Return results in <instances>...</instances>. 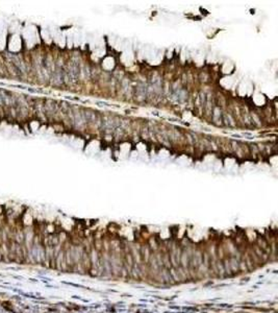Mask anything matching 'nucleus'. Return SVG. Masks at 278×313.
<instances>
[{"instance_id":"1","label":"nucleus","mask_w":278,"mask_h":313,"mask_svg":"<svg viewBox=\"0 0 278 313\" xmlns=\"http://www.w3.org/2000/svg\"><path fill=\"white\" fill-rule=\"evenodd\" d=\"M2 257H3V255H2V253H1V251H0V261L2 260Z\"/></svg>"}]
</instances>
